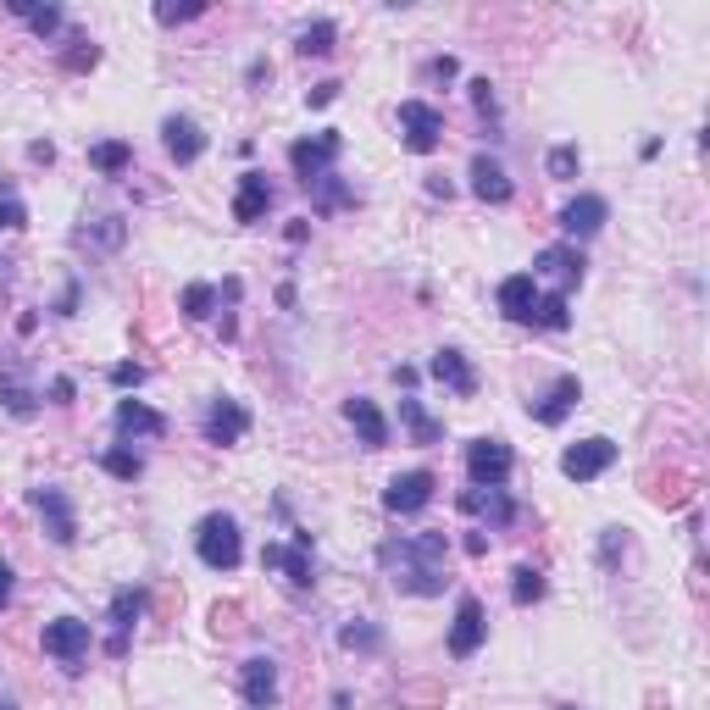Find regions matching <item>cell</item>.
Instances as JSON below:
<instances>
[{
    "label": "cell",
    "mask_w": 710,
    "mask_h": 710,
    "mask_svg": "<svg viewBox=\"0 0 710 710\" xmlns=\"http://www.w3.org/2000/svg\"><path fill=\"white\" fill-rule=\"evenodd\" d=\"M378 561L389 566V583L400 594L433 599V594H444V583H450V572H444V561H450V532H411V539H389L378 550Z\"/></svg>",
    "instance_id": "1"
},
{
    "label": "cell",
    "mask_w": 710,
    "mask_h": 710,
    "mask_svg": "<svg viewBox=\"0 0 710 710\" xmlns=\"http://www.w3.org/2000/svg\"><path fill=\"white\" fill-rule=\"evenodd\" d=\"M195 556H201L211 572H233V566L244 561V532H239V522H233L228 511L201 516V527H195Z\"/></svg>",
    "instance_id": "2"
},
{
    "label": "cell",
    "mask_w": 710,
    "mask_h": 710,
    "mask_svg": "<svg viewBox=\"0 0 710 710\" xmlns=\"http://www.w3.org/2000/svg\"><path fill=\"white\" fill-rule=\"evenodd\" d=\"M339 150H344V134H339V128H322V134H311V139H295V145H289V167H295L300 184L311 190V184H322V178L333 172Z\"/></svg>",
    "instance_id": "3"
},
{
    "label": "cell",
    "mask_w": 710,
    "mask_h": 710,
    "mask_svg": "<svg viewBox=\"0 0 710 710\" xmlns=\"http://www.w3.org/2000/svg\"><path fill=\"white\" fill-rule=\"evenodd\" d=\"M511 472H516V456H511L505 438H472L467 444V478H472V489H505Z\"/></svg>",
    "instance_id": "4"
},
{
    "label": "cell",
    "mask_w": 710,
    "mask_h": 710,
    "mask_svg": "<svg viewBox=\"0 0 710 710\" xmlns=\"http://www.w3.org/2000/svg\"><path fill=\"white\" fill-rule=\"evenodd\" d=\"M39 644H45V655H50V661H61L67 672H78V661L89 655L95 633H89V621H83V616H56V621H45Z\"/></svg>",
    "instance_id": "5"
},
{
    "label": "cell",
    "mask_w": 710,
    "mask_h": 710,
    "mask_svg": "<svg viewBox=\"0 0 710 710\" xmlns=\"http://www.w3.org/2000/svg\"><path fill=\"white\" fill-rule=\"evenodd\" d=\"M400 145L411 156H433L444 145V112L427 101H400Z\"/></svg>",
    "instance_id": "6"
},
{
    "label": "cell",
    "mask_w": 710,
    "mask_h": 710,
    "mask_svg": "<svg viewBox=\"0 0 710 710\" xmlns=\"http://www.w3.org/2000/svg\"><path fill=\"white\" fill-rule=\"evenodd\" d=\"M483 639H489V610H483L478 594H461V599H456V621H450V655H456V661H472V655L483 650Z\"/></svg>",
    "instance_id": "7"
},
{
    "label": "cell",
    "mask_w": 710,
    "mask_h": 710,
    "mask_svg": "<svg viewBox=\"0 0 710 710\" xmlns=\"http://www.w3.org/2000/svg\"><path fill=\"white\" fill-rule=\"evenodd\" d=\"M433 489H438V478H433L427 467H411V472L389 478V489H383V511H389V516H416V511L433 505Z\"/></svg>",
    "instance_id": "8"
},
{
    "label": "cell",
    "mask_w": 710,
    "mask_h": 710,
    "mask_svg": "<svg viewBox=\"0 0 710 710\" xmlns=\"http://www.w3.org/2000/svg\"><path fill=\"white\" fill-rule=\"evenodd\" d=\"M610 467H616V444H610L605 433L566 444V456H561V472H566L572 483H594V478H599V472H610Z\"/></svg>",
    "instance_id": "9"
},
{
    "label": "cell",
    "mask_w": 710,
    "mask_h": 710,
    "mask_svg": "<svg viewBox=\"0 0 710 710\" xmlns=\"http://www.w3.org/2000/svg\"><path fill=\"white\" fill-rule=\"evenodd\" d=\"M261 566H266V572H284L295 588H311V583H317L311 532H295V545H266V550H261Z\"/></svg>",
    "instance_id": "10"
},
{
    "label": "cell",
    "mask_w": 710,
    "mask_h": 710,
    "mask_svg": "<svg viewBox=\"0 0 710 710\" xmlns=\"http://www.w3.org/2000/svg\"><path fill=\"white\" fill-rule=\"evenodd\" d=\"M34 511H39V522H45V532H50V545H72V539H78V511H72L67 489H56V483L34 489Z\"/></svg>",
    "instance_id": "11"
},
{
    "label": "cell",
    "mask_w": 710,
    "mask_h": 710,
    "mask_svg": "<svg viewBox=\"0 0 710 710\" xmlns=\"http://www.w3.org/2000/svg\"><path fill=\"white\" fill-rule=\"evenodd\" d=\"M239 694L250 710H273L278 705V661L273 655H250L239 666Z\"/></svg>",
    "instance_id": "12"
},
{
    "label": "cell",
    "mask_w": 710,
    "mask_h": 710,
    "mask_svg": "<svg viewBox=\"0 0 710 710\" xmlns=\"http://www.w3.org/2000/svg\"><path fill=\"white\" fill-rule=\"evenodd\" d=\"M427 373H433V378H438L444 389H450L456 400H472V394H478V367L467 362L461 350H450V344H444V350H433Z\"/></svg>",
    "instance_id": "13"
},
{
    "label": "cell",
    "mask_w": 710,
    "mask_h": 710,
    "mask_svg": "<svg viewBox=\"0 0 710 710\" xmlns=\"http://www.w3.org/2000/svg\"><path fill=\"white\" fill-rule=\"evenodd\" d=\"M583 250L577 244H550V250H539L532 255V278H556L561 284V295L572 289V284H583Z\"/></svg>",
    "instance_id": "14"
},
{
    "label": "cell",
    "mask_w": 710,
    "mask_h": 710,
    "mask_svg": "<svg viewBox=\"0 0 710 710\" xmlns=\"http://www.w3.org/2000/svg\"><path fill=\"white\" fill-rule=\"evenodd\" d=\"M467 178H472V195L483 201V206H505L511 195H516V184H511V172L489 156V150H478L472 156V167H467Z\"/></svg>",
    "instance_id": "15"
},
{
    "label": "cell",
    "mask_w": 710,
    "mask_h": 710,
    "mask_svg": "<svg viewBox=\"0 0 710 710\" xmlns=\"http://www.w3.org/2000/svg\"><path fill=\"white\" fill-rule=\"evenodd\" d=\"M250 433V411L239 405V400H211L206 405V444H217V450H228V444H239Z\"/></svg>",
    "instance_id": "16"
},
{
    "label": "cell",
    "mask_w": 710,
    "mask_h": 710,
    "mask_svg": "<svg viewBox=\"0 0 710 710\" xmlns=\"http://www.w3.org/2000/svg\"><path fill=\"white\" fill-rule=\"evenodd\" d=\"M161 145H167V156H172L178 167H195V161L206 156V134H201V123L184 117V112L161 123Z\"/></svg>",
    "instance_id": "17"
},
{
    "label": "cell",
    "mask_w": 710,
    "mask_h": 710,
    "mask_svg": "<svg viewBox=\"0 0 710 710\" xmlns=\"http://www.w3.org/2000/svg\"><path fill=\"white\" fill-rule=\"evenodd\" d=\"M577 400H583V383H577V373H561V378L550 383V394H545V400H532L527 411H532V422L561 427V422L577 411Z\"/></svg>",
    "instance_id": "18"
},
{
    "label": "cell",
    "mask_w": 710,
    "mask_h": 710,
    "mask_svg": "<svg viewBox=\"0 0 710 710\" xmlns=\"http://www.w3.org/2000/svg\"><path fill=\"white\" fill-rule=\"evenodd\" d=\"M266 211H273V184H266V172H244L239 178V195H233V222L255 228Z\"/></svg>",
    "instance_id": "19"
},
{
    "label": "cell",
    "mask_w": 710,
    "mask_h": 710,
    "mask_svg": "<svg viewBox=\"0 0 710 710\" xmlns=\"http://www.w3.org/2000/svg\"><path fill=\"white\" fill-rule=\"evenodd\" d=\"M610 222V201L605 195H577L566 211H561V233L566 239H588V233H599Z\"/></svg>",
    "instance_id": "20"
},
{
    "label": "cell",
    "mask_w": 710,
    "mask_h": 710,
    "mask_svg": "<svg viewBox=\"0 0 710 710\" xmlns=\"http://www.w3.org/2000/svg\"><path fill=\"white\" fill-rule=\"evenodd\" d=\"M139 610H145V588H117L112 594V644H106V655L112 661H123L128 655V633H134V621H139Z\"/></svg>",
    "instance_id": "21"
},
{
    "label": "cell",
    "mask_w": 710,
    "mask_h": 710,
    "mask_svg": "<svg viewBox=\"0 0 710 710\" xmlns=\"http://www.w3.org/2000/svg\"><path fill=\"white\" fill-rule=\"evenodd\" d=\"M344 416H350V427H355V438L367 444V450H383L389 444V416L367 400V394H355V400H344Z\"/></svg>",
    "instance_id": "22"
},
{
    "label": "cell",
    "mask_w": 710,
    "mask_h": 710,
    "mask_svg": "<svg viewBox=\"0 0 710 710\" xmlns=\"http://www.w3.org/2000/svg\"><path fill=\"white\" fill-rule=\"evenodd\" d=\"M494 300H500V317H505V322H527V317H532V300H539V278H532V273H511V278L494 289Z\"/></svg>",
    "instance_id": "23"
},
{
    "label": "cell",
    "mask_w": 710,
    "mask_h": 710,
    "mask_svg": "<svg viewBox=\"0 0 710 710\" xmlns=\"http://www.w3.org/2000/svg\"><path fill=\"white\" fill-rule=\"evenodd\" d=\"M456 505H461L467 516H489V527H511V522H516V500H511L505 489H467Z\"/></svg>",
    "instance_id": "24"
},
{
    "label": "cell",
    "mask_w": 710,
    "mask_h": 710,
    "mask_svg": "<svg viewBox=\"0 0 710 710\" xmlns=\"http://www.w3.org/2000/svg\"><path fill=\"white\" fill-rule=\"evenodd\" d=\"M0 411L18 416V422H28V416L39 411V394H34V383L23 378V367H0Z\"/></svg>",
    "instance_id": "25"
},
{
    "label": "cell",
    "mask_w": 710,
    "mask_h": 710,
    "mask_svg": "<svg viewBox=\"0 0 710 710\" xmlns=\"http://www.w3.org/2000/svg\"><path fill=\"white\" fill-rule=\"evenodd\" d=\"M112 422H117L123 438H161V433H167V416L150 411L145 400H117V416H112Z\"/></svg>",
    "instance_id": "26"
},
{
    "label": "cell",
    "mask_w": 710,
    "mask_h": 710,
    "mask_svg": "<svg viewBox=\"0 0 710 710\" xmlns=\"http://www.w3.org/2000/svg\"><path fill=\"white\" fill-rule=\"evenodd\" d=\"M123 239H128V222H123V217H95V222H83V228H78V244H83V250H95V255L123 250Z\"/></svg>",
    "instance_id": "27"
},
{
    "label": "cell",
    "mask_w": 710,
    "mask_h": 710,
    "mask_svg": "<svg viewBox=\"0 0 710 710\" xmlns=\"http://www.w3.org/2000/svg\"><path fill=\"white\" fill-rule=\"evenodd\" d=\"M7 12H12V18H23V23H28L39 39H56V34L67 28V12H61V7H34V0H7Z\"/></svg>",
    "instance_id": "28"
},
{
    "label": "cell",
    "mask_w": 710,
    "mask_h": 710,
    "mask_svg": "<svg viewBox=\"0 0 710 710\" xmlns=\"http://www.w3.org/2000/svg\"><path fill=\"white\" fill-rule=\"evenodd\" d=\"M89 167H95L101 178H123L134 167V145L123 139H101V145H89Z\"/></svg>",
    "instance_id": "29"
},
{
    "label": "cell",
    "mask_w": 710,
    "mask_h": 710,
    "mask_svg": "<svg viewBox=\"0 0 710 710\" xmlns=\"http://www.w3.org/2000/svg\"><path fill=\"white\" fill-rule=\"evenodd\" d=\"M339 644L350 655H378L383 650V628H378V621H367V616H355V621H344V628H339Z\"/></svg>",
    "instance_id": "30"
},
{
    "label": "cell",
    "mask_w": 710,
    "mask_h": 710,
    "mask_svg": "<svg viewBox=\"0 0 710 710\" xmlns=\"http://www.w3.org/2000/svg\"><path fill=\"white\" fill-rule=\"evenodd\" d=\"M532 328H545V333H566L572 328V311H566V295L556 289V295H539L532 300V317H527Z\"/></svg>",
    "instance_id": "31"
},
{
    "label": "cell",
    "mask_w": 710,
    "mask_h": 710,
    "mask_svg": "<svg viewBox=\"0 0 710 710\" xmlns=\"http://www.w3.org/2000/svg\"><path fill=\"white\" fill-rule=\"evenodd\" d=\"M333 45H339V23H333V18L306 23V28H300V39H295V50H300V56H333Z\"/></svg>",
    "instance_id": "32"
},
{
    "label": "cell",
    "mask_w": 710,
    "mask_h": 710,
    "mask_svg": "<svg viewBox=\"0 0 710 710\" xmlns=\"http://www.w3.org/2000/svg\"><path fill=\"white\" fill-rule=\"evenodd\" d=\"M400 422H405V433H411L416 444H438V438H444V422H433V416L422 411V400H400Z\"/></svg>",
    "instance_id": "33"
},
{
    "label": "cell",
    "mask_w": 710,
    "mask_h": 710,
    "mask_svg": "<svg viewBox=\"0 0 710 710\" xmlns=\"http://www.w3.org/2000/svg\"><path fill=\"white\" fill-rule=\"evenodd\" d=\"M95 67H101V45L89 34H72L61 50V72H95Z\"/></svg>",
    "instance_id": "34"
},
{
    "label": "cell",
    "mask_w": 710,
    "mask_h": 710,
    "mask_svg": "<svg viewBox=\"0 0 710 710\" xmlns=\"http://www.w3.org/2000/svg\"><path fill=\"white\" fill-rule=\"evenodd\" d=\"M400 710H444V683H400Z\"/></svg>",
    "instance_id": "35"
},
{
    "label": "cell",
    "mask_w": 710,
    "mask_h": 710,
    "mask_svg": "<svg viewBox=\"0 0 710 710\" xmlns=\"http://www.w3.org/2000/svg\"><path fill=\"white\" fill-rule=\"evenodd\" d=\"M545 588H550V583H545V572H539V566H527V561H522V566L511 572V599H516V605H539V599H545Z\"/></svg>",
    "instance_id": "36"
},
{
    "label": "cell",
    "mask_w": 710,
    "mask_h": 710,
    "mask_svg": "<svg viewBox=\"0 0 710 710\" xmlns=\"http://www.w3.org/2000/svg\"><path fill=\"white\" fill-rule=\"evenodd\" d=\"M178 311H184L190 322H206L217 311V289L211 284H184V295H178Z\"/></svg>",
    "instance_id": "37"
},
{
    "label": "cell",
    "mask_w": 710,
    "mask_h": 710,
    "mask_svg": "<svg viewBox=\"0 0 710 710\" xmlns=\"http://www.w3.org/2000/svg\"><path fill=\"white\" fill-rule=\"evenodd\" d=\"M101 467H106L117 483H134V478H145V456L123 450V444H117V450H106V456H101Z\"/></svg>",
    "instance_id": "38"
},
{
    "label": "cell",
    "mask_w": 710,
    "mask_h": 710,
    "mask_svg": "<svg viewBox=\"0 0 710 710\" xmlns=\"http://www.w3.org/2000/svg\"><path fill=\"white\" fill-rule=\"evenodd\" d=\"M18 228H28V206L18 201L12 184H0V233H18Z\"/></svg>",
    "instance_id": "39"
},
{
    "label": "cell",
    "mask_w": 710,
    "mask_h": 710,
    "mask_svg": "<svg viewBox=\"0 0 710 710\" xmlns=\"http://www.w3.org/2000/svg\"><path fill=\"white\" fill-rule=\"evenodd\" d=\"M195 18H206V0H190V7H172V0H161V7H156V23H161V28L195 23Z\"/></svg>",
    "instance_id": "40"
},
{
    "label": "cell",
    "mask_w": 710,
    "mask_h": 710,
    "mask_svg": "<svg viewBox=\"0 0 710 710\" xmlns=\"http://www.w3.org/2000/svg\"><path fill=\"white\" fill-rule=\"evenodd\" d=\"M311 190H317V211H333V206H355V195H350V190L339 184L333 172L322 178V184H311Z\"/></svg>",
    "instance_id": "41"
},
{
    "label": "cell",
    "mask_w": 710,
    "mask_h": 710,
    "mask_svg": "<svg viewBox=\"0 0 710 710\" xmlns=\"http://www.w3.org/2000/svg\"><path fill=\"white\" fill-rule=\"evenodd\" d=\"M467 89H472V106H478V117L500 123V101H494V83H489V78H472Z\"/></svg>",
    "instance_id": "42"
},
{
    "label": "cell",
    "mask_w": 710,
    "mask_h": 710,
    "mask_svg": "<svg viewBox=\"0 0 710 710\" xmlns=\"http://www.w3.org/2000/svg\"><path fill=\"white\" fill-rule=\"evenodd\" d=\"M545 167H550V178H572V172L583 167V156H577V145H556Z\"/></svg>",
    "instance_id": "43"
},
{
    "label": "cell",
    "mask_w": 710,
    "mask_h": 710,
    "mask_svg": "<svg viewBox=\"0 0 710 710\" xmlns=\"http://www.w3.org/2000/svg\"><path fill=\"white\" fill-rule=\"evenodd\" d=\"M339 89H344L339 78H328V83H317V89H311V95H306V106H311V112H322V106H333V101H339Z\"/></svg>",
    "instance_id": "44"
},
{
    "label": "cell",
    "mask_w": 710,
    "mask_h": 710,
    "mask_svg": "<svg viewBox=\"0 0 710 710\" xmlns=\"http://www.w3.org/2000/svg\"><path fill=\"white\" fill-rule=\"evenodd\" d=\"M112 383H117V389H139V383H145V367H139V362H117V367H112Z\"/></svg>",
    "instance_id": "45"
},
{
    "label": "cell",
    "mask_w": 710,
    "mask_h": 710,
    "mask_svg": "<svg viewBox=\"0 0 710 710\" xmlns=\"http://www.w3.org/2000/svg\"><path fill=\"white\" fill-rule=\"evenodd\" d=\"M427 78H438V83H456V78H461V61H456V56H438V61L427 67Z\"/></svg>",
    "instance_id": "46"
},
{
    "label": "cell",
    "mask_w": 710,
    "mask_h": 710,
    "mask_svg": "<svg viewBox=\"0 0 710 710\" xmlns=\"http://www.w3.org/2000/svg\"><path fill=\"white\" fill-rule=\"evenodd\" d=\"M211 621H217V633H233V628H239V605H233V599H228V605H217V610H211Z\"/></svg>",
    "instance_id": "47"
},
{
    "label": "cell",
    "mask_w": 710,
    "mask_h": 710,
    "mask_svg": "<svg viewBox=\"0 0 710 710\" xmlns=\"http://www.w3.org/2000/svg\"><path fill=\"white\" fill-rule=\"evenodd\" d=\"M72 394H78L72 378H50V400H56V405H72Z\"/></svg>",
    "instance_id": "48"
},
{
    "label": "cell",
    "mask_w": 710,
    "mask_h": 710,
    "mask_svg": "<svg viewBox=\"0 0 710 710\" xmlns=\"http://www.w3.org/2000/svg\"><path fill=\"white\" fill-rule=\"evenodd\" d=\"M12 588H18V572H12L7 561H0V610H7V605H12Z\"/></svg>",
    "instance_id": "49"
},
{
    "label": "cell",
    "mask_w": 710,
    "mask_h": 710,
    "mask_svg": "<svg viewBox=\"0 0 710 710\" xmlns=\"http://www.w3.org/2000/svg\"><path fill=\"white\" fill-rule=\"evenodd\" d=\"M56 317H78V284H67V289H61V300H56Z\"/></svg>",
    "instance_id": "50"
},
{
    "label": "cell",
    "mask_w": 710,
    "mask_h": 710,
    "mask_svg": "<svg viewBox=\"0 0 710 710\" xmlns=\"http://www.w3.org/2000/svg\"><path fill=\"white\" fill-rule=\"evenodd\" d=\"M28 156H34L39 167H50V161H56V145H45V139H39V145H28Z\"/></svg>",
    "instance_id": "51"
},
{
    "label": "cell",
    "mask_w": 710,
    "mask_h": 710,
    "mask_svg": "<svg viewBox=\"0 0 710 710\" xmlns=\"http://www.w3.org/2000/svg\"><path fill=\"white\" fill-rule=\"evenodd\" d=\"M467 556H489V532H472V539H467Z\"/></svg>",
    "instance_id": "52"
},
{
    "label": "cell",
    "mask_w": 710,
    "mask_h": 710,
    "mask_svg": "<svg viewBox=\"0 0 710 710\" xmlns=\"http://www.w3.org/2000/svg\"><path fill=\"white\" fill-rule=\"evenodd\" d=\"M328 710H350V694H344V688H339V694H333V705H328Z\"/></svg>",
    "instance_id": "53"
},
{
    "label": "cell",
    "mask_w": 710,
    "mask_h": 710,
    "mask_svg": "<svg viewBox=\"0 0 710 710\" xmlns=\"http://www.w3.org/2000/svg\"><path fill=\"white\" fill-rule=\"evenodd\" d=\"M0 278H12V261L7 255H0Z\"/></svg>",
    "instance_id": "54"
},
{
    "label": "cell",
    "mask_w": 710,
    "mask_h": 710,
    "mask_svg": "<svg viewBox=\"0 0 710 710\" xmlns=\"http://www.w3.org/2000/svg\"><path fill=\"white\" fill-rule=\"evenodd\" d=\"M561 710H577V705H561Z\"/></svg>",
    "instance_id": "55"
}]
</instances>
